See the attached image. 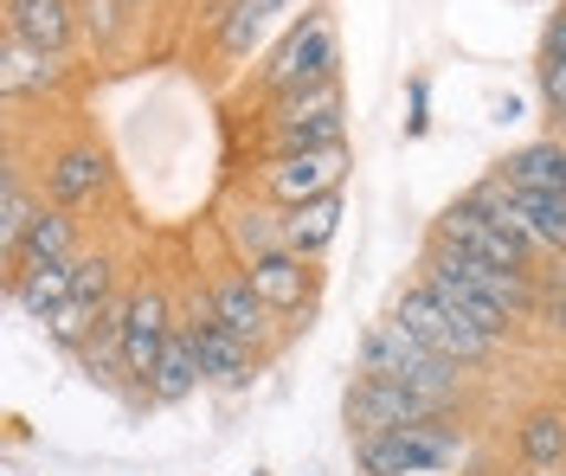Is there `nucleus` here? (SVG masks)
<instances>
[{"instance_id":"nucleus-30","label":"nucleus","mask_w":566,"mask_h":476,"mask_svg":"<svg viewBox=\"0 0 566 476\" xmlns=\"http://www.w3.org/2000/svg\"><path fill=\"white\" fill-rule=\"evenodd\" d=\"M541 97H547L554 123L566 129V59H547V52H541Z\"/></svg>"},{"instance_id":"nucleus-21","label":"nucleus","mask_w":566,"mask_h":476,"mask_svg":"<svg viewBox=\"0 0 566 476\" xmlns=\"http://www.w3.org/2000/svg\"><path fill=\"white\" fill-rule=\"evenodd\" d=\"M71 284H77V257H65V264H27V271H13V303H20V316L45 322L52 309L71 303Z\"/></svg>"},{"instance_id":"nucleus-11","label":"nucleus","mask_w":566,"mask_h":476,"mask_svg":"<svg viewBox=\"0 0 566 476\" xmlns=\"http://www.w3.org/2000/svg\"><path fill=\"white\" fill-rule=\"evenodd\" d=\"M39 193H45V207H65V213H84V207H97L109 193V155L97 142H65L45 155V168H39Z\"/></svg>"},{"instance_id":"nucleus-13","label":"nucleus","mask_w":566,"mask_h":476,"mask_svg":"<svg viewBox=\"0 0 566 476\" xmlns=\"http://www.w3.org/2000/svg\"><path fill=\"white\" fill-rule=\"evenodd\" d=\"M77 33H84V0H7V39L45 59H71Z\"/></svg>"},{"instance_id":"nucleus-3","label":"nucleus","mask_w":566,"mask_h":476,"mask_svg":"<svg viewBox=\"0 0 566 476\" xmlns=\"http://www.w3.org/2000/svg\"><path fill=\"white\" fill-rule=\"evenodd\" d=\"M316 148H348V104L342 77L264 104V155H316Z\"/></svg>"},{"instance_id":"nucleus-29","label":"nucleus","mask_w":566,"mask_h":476,"mask_svg":"<svg viewBox=\"0 0 566 476\" xmlns=\"http://www.w3.org/2000/svg\"><path fill=\"white\" fill-rule=\"evenodd\" d=\"M541 322L566 341V271H541Z\"/></svg>"},{"instance_id":"nucleus-25","label":"nucleus","mask_w":566,"mask_h":476,"mask_svg":"<svg viewBox=\"0 0 566 476\" xmlns=\"http://www.w3.org/2000/svg\"><path fill=\"white\" fill-rule=\"evenodd\" d=\"M226 232H232V245H239V257H271V252H290L283 245V213L271 207V200H258V207H232V220H226Z\"/></svg>"},{"instance_id":"nucleus-15","label":"nucleus","mask_w":566,"mask_h":476,"mask_svg":"<svg viewBox=\"0 0 566 476\" xmlns=\"http://www.w3.org/2000/svg\"><path fill=\"white\" fill-rule=\"evenodd\" d=\"M251 290L271 303V316H296V309H310V296H316V264L296 252H271V257H251L245 264Z\"/></svg>"},{"instance_id":"nucleus-19","label":"nucleus","mask_w":566,"mask_h":476,"mask_svg":"<svg viewBox=\"0 0 566 476\" xmlns=\"http://www.w3.org/2000/svg\"><path fill=\"white\" fill-rule=\"evenodd\" d=\"M342 220H348V207H342V193H322V200H303V207H290L283 213V245L296 257H310L316 264L335 239H342Z\"/></svg>"},{"instance_id":"nucleus-9","label":"nucleus","mask_w":566,"mask_h":476,"mask_svg":"<svg viewBox=\"0 0 566 476\" xmlns=\"http://www.w3.org/2000/svg\"><path fill=\"white\" fill-rule=\"evenodd\" d=\"M348 168H354L348 148H316V155H264V161H258V193H264L277 213H290V207H303V200L342 193V187H348Z\"/></svg>"},{"instance_id":"nucleus-31","label":"nucleus","mask_w":566,"mask_h":476,"mask_svg":"<svg viewBox=\"0 0 566 476\" xmlns=\"http://www.w3.org/2000/svg\"><path fill=\"white\" fill-rule=\"evenodd\" d=\"M406 97H412V116H406V142H419L424 129H431V84H424V77H412V84H406Z\"/></svg>"},{"instance_id":"nucleus-6","label":"nucleus","mask_w":566,"mask_h":476,"mask_svg":"<svg viewBox=\"0 0 566 476\" xmlns=\"http://www.w3.org/2000/svg\"><path fill=\"white\" fill-rule=\"evenodd\" d=\"M431 245H451V252L483 257V264H509V271H547V264H541L509 225L495 220L490 207H476L470 193H458V200L431 220Z\"/></svg>"},{"instance_id":"nucleus-32","label":"nucleus","mask_w":566,"mask_h":476,"mask_svg":"<svg viewBox=\"0 0 566 476\" xmlns=\"http://www.w3.org/2000/svg\"><path fill=\"white\" fill-rule=\"evenodd\" d=\"M541 52H547V59H566V0L554 7V20H547V39H541Z\"/></svg>"},{"instance_id":"nucleus-22","label":"nucleus","mask_w":566,"mask_h":476,"mask_svg":"<svg viewBox=\"0 0 566 476\" xmlns=\"http://www.w3.org/2000/svg\"><path fill=\"white\" fill-rule=\"evenodd\" d=\"M515 451L528 470H566V405H534L515 425Z\"/></svg>"},{"instance_id":"nucleus-17","label":"nucleus","mask_w":566,"mask_h":476,"mask_svg":"<svg viewBox=\"0 0 566 476\" xmlns=\"http://www.w3.org/2000/svg\"><path fill=\"white\" fill-rule=\"evenodd\" d=\"M495 174L515 193H566V136H534L495 161Z\"/></svg>"},{"instance_id":"nucleus-26","label":"nucleus","mask_w":566,"mask_h":476,"mask_svg":"<svg viewBox=\"0 0 566 476\" xmlns=\"http://www.w3.org/2000/svg\"><path fill=\"white\" fill-rule=\"evenodd\" d=\"M77 303H91V309H116L123 296H116V257L109 252H77V284H71Z\"/></svg>"},{"instance_id":"nucleus-10","label":"nucleus","mask_w":566,"mask_h":476,"mask_svg":"<svg viewBox=\"0 0 566 476\" xmlns=\"http://www.w3.org/2000/svg\"><path fill=\"white\" fill-rule=\"evenodd\" d=\"M175 329H180V309L161 284H136V290L123 296V367H129V387L148 393L155 361H161V348H168Z\"/></svg>"},{"instance_id":"nucleus-16","label":"nucleus","mask_w":566,"mask_h":476,"mask_svg":"<svg viewBox=\"0 0 566 476\" xmlns=\"http://www.w3.org/2000/svg\"><path fill=\"white\" fill-rule=\"evenodd\" d=\"M419 284H424L431 296H438V303H444L451 316H463L470 329L495 335V341H509V335H515V316H509V309H495V303H490L483 290H470L463 277H451V271H444L438 257H419Z\"/></svg>"},{"instance_id":"nucleus-5","label":"nucleus","mask_w":566,"mask_h":476,"mask_svg":"<svg viewBox=\"0 0 566 476\" xmlns=\"http://www.w3.org/2000/svg\"><path fill=\"white\" fill-rule=\"evenodd\" d=\"M387 316H399V322L419 335L424 348H438V355H444V361H458L463 373H470V367H490L495 355H502V341H495V335L470 329L463 316H451V309H444V303H438V296H431V290L419 284V277H412L406 290L392 296Z\"/></svg>"},{"instance_id":"nucleus-24","label":"nucleus","mask_w":566,"mask_h":476,"mask_svg":"<svg viewBox=\"0 0 566 476\" xmlns=\"http://www.w3.org/2000/svg\"><path fill=\"white\" fill-rule=\"evenodd\" d=\"M39 207H45V193H33L20 168H7V181H0V257H7V271H13V257H20L27 232H33Z\"/></svg>"},{"instance_id":"nucleus-2","label":"nucleus","mask_w":566,"mask_h":476,"mask_svg":"<svg viewBox=\"0 0 566 476\" xmlns=\"http://www.w3.org/2000/svg\"><path fill=\"white\" fill-rule=\"evenodd\" d=\"M354 361H360V373L399 380V387H412V393H431V400H444V405H458V400H463V367H458V361H444L438 348H424V341L406 329L399 316H380V322H367L360 348H354Z\"/></svg>"},{"instance_id":"nucleus-28","label":"nucleus","mask_w":566,"mask_h":476,"mask_svg":"<svg viewBox=\"0 0 566 476\" xmlns=\"http://www.w3.org/2000/svg\"><path fill=\"white\" fill-rule=\"evenodd\" d=\"M129 27H136V20H129V13H123V7H116V0H84V33L97 39V45H116V39L129 33Z\"/></svg>"},{"instance_id":"nucleus-7","label":"nucleus","mask_w":566,"mask_h":476,"mask_svg":"<svg viewBox=\"0 0 566 476\" xmlns=\"http://www.w3.org/2000/svg\"><path fill=\"white\" fill-rule=\"evenodd\" d=\"M451 405L431 400V393H412L399 380H380V373H360L342 400V419H348V438H374V432H406V425H438Z\"/></svg>"},{"instance_id":"nucleus-18","label":"nucleus","mask_w":566,"mask_h":476,"mask_svg":"<svg viewBox=\"0 0 566 476\" xmlns=\"http://www.w3.org/2000/svg\"><path fill=\"white\" fill-rule=\"evenodd\" d=\"M71 84V59H45L33 45L7 39V59H0V91L7 97H59Z\"/></svg>"},{"instance_id":"nucleus-1","label":"nucleus","mask_w":566,"mask_h":476,"mask_svg":"<svg viewBox=\"0 0 566 476\" xmlns=\"http://www.w3.org/2000/svg\"><path fill=\"white\" fill-rule=\"evenodd\" d=\"M335 77H342V27H335V13L316 0V7L258 59L251 91H258V104H277V97L316 91V84H335Z\"/></svg>"},{"instance_id":"nucleus-23","label":"nucleus","mask_w":566,"mask_h":476,"mask_svg":"<svg viewBox=\"0 0 566 476\" xmlns=\"http://www.w3.org/2000/svg\"><path fill=\"white\" fill-rule=\"evenodd\" d=\"M84 252V239H77V220H71L65 207H39L33 232H27V245L13 257V271H27V264H65V257Z\"/></svg>"},{"instance_id":"nucleus-4","label":"nucleus","mask_w":566,"mask_h":476,"mask_svg":"<svg viewBox=\"0 0 566 476\" xmlns=\"http://www.w3.org/2000/svg\"><path fill=\"white\" fill-rule=\"evenodd\" d=\"M463 457V438L438 419V425H406V432H374L354 438V470L360 476H438Z\"/></svg>"},{"instance_id":"nucleus-20","label":"nucleus","mask_w":566,"mask_h":476,"mask_svg":"<svg viewBox=\"0 0 566 476\" xmlns=\"http://www.w3.org/2000/svg\"><path fill=\"white\" fill-rule=\"evenodd\" d=\"M200 387H207L200 348H193V335H187V329H175V335H168V348H161V361H155L148 400H155V405H180V400H193Z\"/></svg>"},{"instance_id":"nucleus-14","label":"nucleus","mask_w":566,"mask_h":476,"mask_svg":"<svg viewBox=\"0 0 566 476\" xmlns=\"http://www.w3.org/2000/svg\"><path fill=\"white\" fill-rule=\"evenodd\" d=\"M200 303H207L212 316L226 322V329L239 335V341H251L258 355L277 341V316H271V303L251 290V277H245V264L239 271H226V277H212L207 290H200Z\"/></svg>"},{"instance_id":"nucleus-12","label":"nucleus","mask_w":566,"mask_h":476,"mask_svg":"<svg viewBox=\"0 0 566 476\" xmlns=\"http://www.w3.org/2000/svg\"><path fill=\"white\" fill-rule=\"evenodd\" d=\"M180 329L193 335V348H200L207 387H219V393H239V387H251V380H258V348H251V341H239V335H232L207 309V303H193V309L180 316Z\"/></svg>"},{"instance_id":"nucleus-27","label":"nucleus","mask_w":566,"mask_h":476,"mask_svg":"<svg viewBox=\"0 0 566 476\" xmlns=\"http://www.w3.org/2000/svg\"><path fill=\"white\" fill-rule=\"evenodd\" d=\"M97 322H104V309H91V303L71 296L65 309H52L39 329H45V341H59V348H71V355H84V341L97 335Z\"/></svg>"},{"instance_id":"nucleus-8","label":"nucleus","mask_w":566,"mask_h":476,"mask_svg":"<svg viewBox=\"0 0 566 476\" xmlns=\"http://www.w3.org/2000/svg\"><path fill=\"white\" fill-rule=\"evenodd\" d=\"M316 0H226L212 13V45L226 65H245V59H264Z\"/></svg>"},{"instance_id":"nucleus-33","label":"nucleus","mask_w":566,"mask_h":476,"mask_svg":"<svg viewBox=\"0 0 566 476\" xmlns=\"http://www.w3.org/2000/svg\"><path fill=\"white\" fill-rule=\"evenodd\" d=\"M116 7H123L129 20H142V13H155V0H116Z\"/></svg>"}]
</instances>
